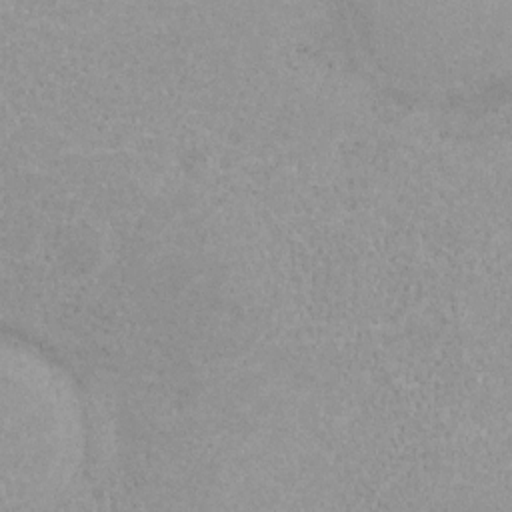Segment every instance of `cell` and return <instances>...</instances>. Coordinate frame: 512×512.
<instances>
[{
	"label": "cell",
	"instance_id": "obj_1",
	"mask_svg": "<svg viewBox=\"0 0 512 512\" xmlns=\"http://www.w3.org/2000/svg\"><path fill=\"white\" fill-rule=\"evenodd\" d=\"M16 370L14 442H4V500L36 506L66 488L78 462V422L66 382L48 364L32 362V386Z\"/></svg>",
	"mask_w": 512,
	"mask_h": 512
}]
</instances>
